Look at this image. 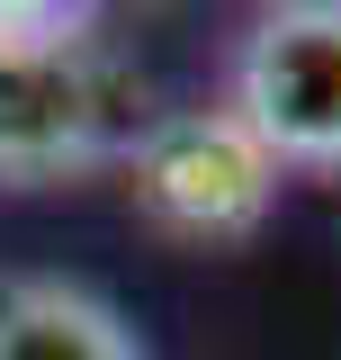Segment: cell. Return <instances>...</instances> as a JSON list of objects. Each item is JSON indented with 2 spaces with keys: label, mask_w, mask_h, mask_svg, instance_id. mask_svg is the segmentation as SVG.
<instances>
[{
  "label": "cell",
  "mask_w": 341,
  "mask_h": 360,
  "mask_svg": "<svg viewBox=\"0 0 341 360\" xmlns=\"http://www.w3.org/2000/svg\"><path fill=\"white\" fill-rule=\"evenodd\" d=\"M144 135L135 72L99 54L81 27L0 37V189H54L126 162Z\"/></svg>",
  "instance_id": "1"
},
{
  "label": "cell",
  "mask_w": 341,
  "mask_h": 360,
  "mask_svg": "<svg viewBox=\"0 0 341 360\" xmlns=\"http://www.w3.org/2000/svg\"><path fill=\"white\" fill-rule=\"evenodd\" d=\"M126 198L135 217L170 234V243H189V252H234V243H252L269 207H279V162L260 153L243 117L215 99V108H162V117H144V135L126 144Z\"/></svg>",
  "instance_id": "2"
},
{
  "label": "cell",
  "mask_w": 341,
  "mask_h": 360,
  "mask_svg": "<svg viewBox=\"0 0 341 360\" xmlns=\"http://www.w3.org/2000/svg\"><path fill=\"white\" fill-rule=\"evenodd\" d=\"M225 108L279 172H341V0H269L234 45Z\"/></svg>",
  "instance_id": "3"
},
{
  "label": "cell",
  "mask_w": 341,
  "mask_h": 360,
  "mask_svg": "<svg viewBox=\"0 0 341 360\" xmlns=\"http://www.w3.org/2000/svg\"><path fill=\"white\" fill-rule=\"evenodd\" d=\"M0 360H144L108 297L72 279H9L0 288Z\"/></svg>",
  "instance_id": "4"
}]
</instances>
